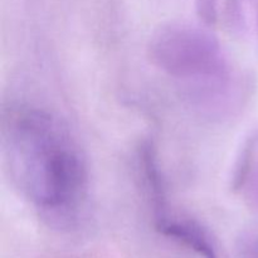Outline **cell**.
Segmentation results:
<instances>
[{
    "mask_svg": "<svg viewBox=\"0 0 258 258\" xmlns=\"http://www.w3.org/2000/svg\"><path fill=\"white\" fill-rule=\"evenodd\" d=\"M2 154L15 188L43 214L68 217L82 204L88 179L85 160L49 111L25 103L5 107Z\"/></svg>",
    "mask_w": 258,
    "mask_h": 258,
    "instance_id": "6da1fadb",
    "label": "cell"
},
{
    "mask_svg": "<svg viewBox=\"0 0 258 258\" xmlns=\"http://www.w3.org/2000/svg\"><path fill=\"white\" fill-rule=\"evenodd\" d=\"M149 58L156 68L196 88L198 98L227 96L231 68L212 33L186 23L161 25L151 35Z\"/></svg>",
    "mask_w": 258,
    "mask_h": 258,
    "instance_id": "7a4b0ae2",
    "label": "cell"
},
{
    "mask_svg": "<svg viewBox=\"0 0 258 258\" xmlns=\"http://www.w3.org/2000/svg\"><path fill=\"white\" fill-rule=\"evenodd\" d=\"M136 160L141 185L153 209L154 218L168 213L169 202L165 179L154 144L149 140L143 141L138 149Z\"/></svg>",
    "mask_w": 258,
    "mask_h": 258,
    "instance_id": "3957f363",
    "label": "cell"
},
{
    "mask_svg": "<svg viewBox=\"0 0 258 258\" xmlns=\"http://www.w3.org/2000/svg\"><path fill=\"white\" fill-rule=\"evenodd\" d=\"M159 233L179 242L203 258H217L216 249L207 232L193 219L175 217L168 212L164 216L154 218Z\"/></svg>",
    "mask_w": 258,
    "mask_h": 258,
    "instance_id": "277c9868",
    "label": "cell"
},
{
    "mask_svg": "<svg viewBox=\"0 0 258 258\" xmlns=\"http://www.w3.org/2000/svg\"><path fill=\"white\" fill-rule=\"evenodd\" d=\"M223 0H196V10L201 20L207 25H216L221 19Z\"/></svg>",
    "mask_w": 258,
    "mask_h": 258,
    "instance_id": "5b68a950",
    "label": "cell"
},
{
    "mask_svg": "<svg viewBox=\"0 0 258 258\" xmlns=\"http://www.w3.org/2000/svg\"><path fill=\"white\" fill-rule=\"evenodd\" d=\"M248 253L251 258H258V237L252 239L248 244Z\"/></svg>",
    "mask_w": 258,
    "mask_h": 258,
    "instance_id": "8992f818",
    "label": "cell"
},
{
    "mask_svg": "<svg viewBox=\"0 0 258 258\" xmlns=\"http://www.w3.org/2000/svg\"><path fill=\"white\" fill-rule=\"evenodd\" d=\"M256 25H257V30H258V4L256 7Z\"/></svg>",
    "mask_w": 258,
    "mask_h": 258,
    "instance_id": "52a82bcc",
    "label": "cell"
}]
</instances>
